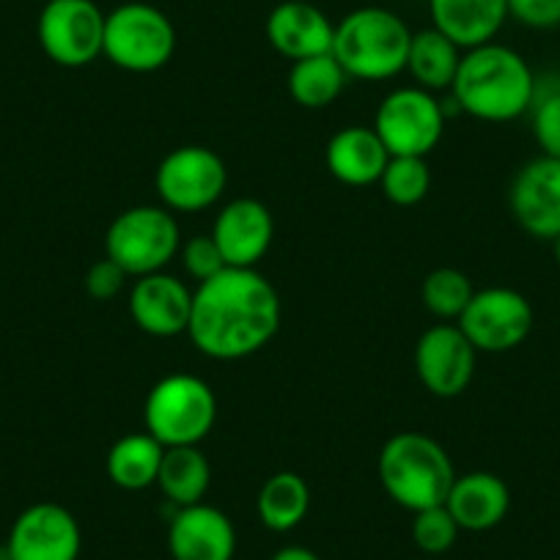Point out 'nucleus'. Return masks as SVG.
Here are the masks:
<instances>
[{
    "mask_svg": "<svg viewBox=\"0 0 560 560\" xmlns=\"http://www.w3.org/2000/svg\"><path fill=\"white\" fill-rule=\"evenodd\" d=\"M280 316L278 292L258 269L225 267L192 292L187 336L207 358L245 360L272 341Z\"/></svg>",
    "mask_w": 560,
    "mask_h": 560,
    "instance_id": "1",
    "label": "nucleus"
},
{
    "mask_svg": "<svg viewBox=\"0 0 560 560\" xmlns=\"http://www.w3.org/2000/svg\"><path fill=\"white\" fill-rule=\"evenodd\" d=\"M536 74L530 63L511 47L489 42L462 52L451 94L459 110L478 121L505 124L525 116L533 105Z\"/></svg>",
    "mask_w": 560,
    "mask_h": 560,
    "instance_id": "2",
    "label": "nucleus"
},
{
    "mask_svg": "<svg viewBox=\"0 0 560 560\" xmlns=\"http://www.w3.org/2000/svg\"><path fill=\"white\" fill-rule=\"evenodd\" d=\"M380 483L393 503L407 511L445 505L456 481L448 451L429 434L398 432L380 451Z\"/></svg>",
    "mask_w": 560,
    "mask_h": 560,
    "instance_id": "3",
    "label": "nucleus"
},
{
    "mask_svg": "<svg viewBox=\"0 0 560 560\" xmlns=\"http://www.w3.org/2000/svg\"><path fill=\"white\" fill-rule=\"evenodd\" d=\"M412 31L396 12L363 7L349 12L336 25L332 56L349 80H390L407 69Z\"/></svg>",
    "mask_w": 560,
    "mask_h": 560,
    "instance_id": "4",
    "label": "nucleus"
},
{
    "mask_svg": "<svg viewBox=\"0 0 560 560\" xmlns=\"http://www.w3.org/2000/svg\"><path fill=\"white\" fill-rule=\"evenodd\" d=\"M143 420L163 448L198 445L214 429L218 398L201 376L171 374L149 390Z\"/></svg>",
    "mask_w": 560,
    "mask_h": 560,
    "instance_id": "5",
    "label": "nucleus"
},
{
    "mask_svg": "<svg viewBox=\"0 0 560 560\" xmlns=\"http://www.w3.org/2000/svg\"><path fill=\"white\" fill-rule=\"evenodd\" d=\"M176 52V28L163 9L152 3H121L105 14L102 56L132 74H152L168 67Z\"/></svg>",
    "mask_w": 560,
    "mask_h": 560,
    "instance_id": "6",
    "label": "nucleus"
},
{
    "mask_svg": "<svg viewBox=\"0 0 560 560\" xmlns=\"http://www.w3.org/2000/svg\"><path fill=\"white\" fill-rule=\"evenodd\" d=\"M182 247V231L171 209L132 207L118 214L105 234L107 258L129 278L165 272Z\"/></svg>",
    "mask_w": 560,
    "mask_h": 560,
    "instance_id": "7",
    "label": "nucleus"
},
{
    "mask_svg": "<svg viewBox=\"0 0 560 560\" xmlns=\"http://www.w3.org/2000/svg\"><path fill=\"white\" fill-rule=\"evenodd\" d=\"M445 113L440 100L427 89L407 85L380 102L374 132L390 158H429L445 132Z\"/></svg>",
    "mask_w": 560,
    "mask_h": 560,
    "instance_id": "8",
    "label": "nucleus"
},
{
    "mask_svg": "<svg viewBox=\"0 0 560 560\" xmlns=\"http://www.w3.org/2000/svg\"><path fill=\"white\" fill-rule=\"evenodd\" d=\"M36 36L45 56L58 67H89L102 56L105 14L94 0H47Z\"/></svg>",
    "mask_w": 560,
    "mask_h": 560,
    "instance_id": "9",
    "label": "nucleus"
},
{
    "mask_svg": "<svg viewBox=\"0 0 560 560\" xmlns=\"http://www.w3.org/2000/svg\"><path fill=\"white\" fill-rule=\"evenodd\" d=\"M533 319V305L525 294L509 287H489L472 294L456 322L476 352L500 354L527 341Z\"/></svg>",
    "mask_w": 560,
    "mask_h": 560,
    "instance_id": "10",
    "label": "nucleus"
},
{
    "mask_svg": "<svg viewBox=\"0 0 560 560\" xmlns=\"http://www.w3.org/2000/svg\"><path fill=\"white\" fill-rule=\"evenodd\" d=\"M225 163L207 147H179L160 163L154 187L171 212H203L223 198Z\"/></svg>",
    "mask_w": 560,
    "mask_h": 560,
    "instance_id": "11",
    "label": "nucleus"
},
{
    "mask_svg": "<svg viewBox=\"0 0 560 560\" xmlns=\"http://www.w3.org/2000/svg\"><path fill=\"white\" fill-rule=\"evenodd\" d=\"M476 347L467 341L459 325H434L418 338L415 371L432 396L456 398L476 376Z\"/></svg>",
    "mask_w": 560,
    "mask_h": 560,
    "instance_id": "12",
    "label": "nucleus"
},
{
    "mask_svg": "<svg viewBox=\"0 0 560 560\" xmlns=\"http://www.w3.org/2000/svg\"><path fill=\"white\" fill-rule=\"evenodd\" d=\"M83 533L72 511L58 503H34L14 520L7 538L9 560H78Z\"/></svg>",
    "mask_w": 560,
    "mask_h": 560,
    "instance_id": "13",
    "label": "nucleus"
},
{
    "mask_svg": "<svg viewBox=\"0 0 560 560\" xmlns=\"http://www.w3.org/2000/svg\"><path fill=\"white\" fill-rule=\"evenodd\" d=\"M509 207L522 231L552 242L560 234V160L541 154L522 165L511 182Z\"/></svg>",
    "mask_w": 560,
    "mask_h": 560,
    "instance_id": "14",
    "label": "nucleus"
},
{
    "mask_svg": "<svg viewBox=\"0 0 560 560\" xmlns=\"http://www.w3.org/2000/svg\"><path fill=\"white\" fill-rule=\"evenodd\" d=\"M129 314L143 332L174 338L187 332L192 314V292L185 280L168 272L143 275L129 292Z\"/></svg>",
    "mask_w": 560,
    "mask_h": 560,
    "instance_id": "15",
    "label": "nucleus"
},
{
    "mask_svg": "<svg viewBox=\"0 0 560 560\" xmlns=\"http://www.w3.org/2000/svg\"><path fill=\"white\" fill-rule=\"evenodd\" d=\"M275 236L272 212L256 198H236L214 218L212 240L225 258V267L256 269L267 256Z\"/></svg>",
    "mask_w": 560,
    "mask_h": 560,
    "instance_id": "16",
    "label": "nucleus"
},
{
    "mask_svg": "<svg viewBox=\"0 0 560 560\" xmlns=\"http://www.w3.org/2000/svg\"><path fill=\"white\" fill-rule=\"evenodd\" d=\"M332 39L336 23L319 7L305 0H283L267 18V42L289 61L332 52Z\"/></svg>",
    "mask_w": 560,
    "mask_h": 560,
    "instance_id": "17",
    "label": "nucleus"
},
{
    "mask_svg": "<svg viewBox=\"0 0 560 560\" xmlns=\"http://www.w3.org/2000/svg\"><path fill=\"white\" fill-rule=\"evenodd\" d=\"M168 549L174 560H234L236 530L214 505H185L168 525Z\"/></svg>",
    "mask_w": 560,
    "mask_h": 560,
    "instance_id": "18",
    "label": "nucleus"
},
{
    "mask_svg": "<svg viewBox=\"0 0 560 560\" xmlns=\"http://www.w3.org/2000/svg\"><path fill=\"white\" fill-rule=\"evenodd\" d=\"M445 509L451 511L459 530H492L505 520L511 509L509 483L487 470L456 476L454 487L445 498Z\"/></svg>",
    "mask_w": 560,
    "mask_h": 560,
    "instance_id": "19",
    "label": "nucleus"
},
{
    "mask_svg": "<svg viewBox=\"0 0 560 560\" xmlns=\"http://www.w3.org/2000/svg\"><path fill=\"white\" fill-rule=\"evenodd\" d=\"M432 28L448 36L459 50L494 42L509 20V0H429Z\"/></svg>",
    "mask_w": 560,
    "mask_h": 560,
    "instance_id": "20",
    "label": "nucleus"
},
{
    "mask_svg": "<svg viewBox=\"0 0 560 560\" xmlns=\"http://www.w3.org/2000/svg\"><path fill=\"white\" fill-rule=\"evenodd\" d=\"M325 160L330 174L341 185L369 187L382 179V171H385L390 154H387L380 135L374 132V127L352 124V127H343L332 135Z\"/></svg>",
    "mask_w": 560,
    "mask_h": 560,
    "instance_id": "21",
    "label": "nucleus"
},
{
    "mask_svg": "<svg viewBox=\"0 0 560 560\" xmlns=\"http://www.w3.org/2000/svg\"><path fill=\"white\" fill-rule=\"evenodd\" d=\"M462 52L454 42L438 28H423L412 34L407 52V69L404 72L412 74L418 89H427L432 94L438 91H451L456 72H459Z\"/></svg>",
    "mask_w": 560,
    "mask_h": 560,
    "instance_id": "22",
    "label": "nucleus"
},
{
    "mask_svg": "<svg viewBox=\"0 0 560 560\" xmlns=\"http://www.w3.org/2000/svg\"><path fill=\"white\" fill-rule=\"evenodd\" d=\"M165 448L149 432L124 434L107 454V476L118 489L140 492L158 483Z\"/></svg>",
    "mask_w": 560,
    "mask_h": 560,
    "instance_id": "23",
    "label": "nucleus"
},
{
    "mask_svg": "<svg viewBox=\"0 0 560 560\" xmlns=\"http://www.w3.org/2000/svg\"><path fill=\"white\" fill-rule=\"evenodd\" d=\"M311 489L303 476L292 470H280L264 481L258 489L256 511L264 527L275 533H289L308 516Z\"/></svg>",
    "mask_w": 560,
    "mask_h": 560,
    "instance_id": "24",
    "label": "nucleus"
},
{
    "mask_svg": "<svg viewBox=\"0 0 560 560\" xmlns=\"http://www.w3.org/2000/svg\"><path fill=\"white\" fill-rule=\"evenodd\" d=\"M212 483V467L198 445H179V448H165L163 465H160L158 487L174 505L201 503L203 494Z\"/></svg>",
    "mask_w": 560,
    "mask_h": 560,
    "instance_id": "25",
    "label": "nucleus"
},
{
    "mask_svg": "<svg viewBox=\"0 0 560 560\" xmlns=\"http://www.w3.org/2000/svg\"><path fill=\"white\" fill-rule=\"evenodd\" d=\"M347 80L349 74L343 72L336 56L325 52V56L303 58V61L292 63V72H289V94H292V100L300 107L322 110V107H330L341 96Z\"/></svg>",
    "mask_w": 560,
    "mask_h": 560,
    "instance_id": "26",
    "label": "nucleus"
},
{
    "mask_svg": "<svg viewBox=\"0 0 560 560\" xmlns=\"http://www.w3.org/2000/svg\"><path fill=\"white\" fill-rule=\"evenodd\" d=\"M472 294H476V289H472L470 278L454 267L432 269L427 280H423V289H420V298H423L429 314L445 322L459 319L462 311L472 300Z\"/></svg>",
    "mask_w": 560,
    "mask_h": 560,
    "instance_id": "27",
    "label": "nucleus"
},
{
    "mask_svg": "<svg viewBox=\"0 0 560 560\" xmlns=\"http://www.w3.org/2000/svg\"><path fill=\"white\" fill-rule=\"evenodd\" d=\"M382 192L396 207H415L432 190V171L427 158H390L382 171Z\"/></svg>",
    "mask_w": 560,
    "mask_h": 560,
    "instance_id": "28",
    "label": "nucleus"
},
{
    "mask_svg": "<svg viewBox=\"0 0 560 560\" xmlns=\"http://www.w3.org/2000/svg\"><path fill=\"white\" fill-rule=\"evenodd\" d=\"M533 138L547 158L560 160V80H538L530 105Z\"/></svg>",
    "mask_w": 560,
    "mask_h": 560,
    "instance_id": "29",
    "label": "nucleus"
},
{
    "mask_svg": "<svg viewBox=\"0 0 560 560\" xmlns=\"http://www.w3.org/2000/svg\"><path fill=\"white\" fill-rule=\"evenodd\" d=\"M456 536H459V525H456V520L445 505L415 511L412 538L418 549L429 555H443L454 547Z\"/></svg>",
    "mask_w": 560,
    "mask_h": 560,
    "instance_id": "30",
    "label": "nucleus"
},
{
    "mask_svg": "<svg viewBox=\"0 0 560 560\" xmlns=\"http://www.w3.org/2000/svg\"><path fill=\"white\" fill-rule=\"evenodd\" d=\"M179 253L185 272L190 275L192 280H198V283L214 278V275L225 269V258L223 253H220V247L214 245L212 234L192 236V240H187L185 245L179 247Z\"/></svg>",
    "mask_w": 560,
    "mask_h": 560,
    "instance_id": "31",
    "label": "nucleus"
},
{
    "mask_svg": "<svg viewBox=\"0 0 560 560\" xmlns=\"http://www.w3.org/2000/svg\"><path fill=\"white\" fill-rule=\"evenodd\" d=\"M509 18L533 31L560 28V0H509Z\"/></svg>",
    "mask_w": 560,
    "mask_h": 560,
    "instance_id": "32",
    "label": "nucleus"
},
{
    "mask_svg": "<svg viewBox=\"0 0 560 560\" xmlns=\"http://www.w3.org/2000/svg\"><path fill=\"white\" fill-rule=\"evenodd\" d=\"M127 278L129 275L124 272L121 267H118L113 258H102V261H96L94 267L89 269V275H85V289H89V294L94 300H113L118 298V294L124 292V287H127Z\"/></svg>",
    "mask_w": 560,
    "mask_h": 560,
    "instance_id": "33",
    "label": "nucleus"
},
{
    "mask_svg": "<svg viewBox=\"0 0 560 560\" xmlns=\"http://www.w3.org/2000/svg\"><path fill=\"white\" fill-rule=\"evenodd\" d=\"M269 560H322V558L308 547H283L278 549Z\"/></svg>",
    "mask_w": 560,
    "mask_h": 560,
    "instance_id": "34",
    "label": "nucleus"
},
{
    "mask_svg": "<svg viewBox=\"0 0 560 560\" xmlns=\"http://www.w3.org/2000/svg\"><path fill=\"white\" fill-rule=\"evenodd\" d=\"M552 253H555V261H558V267H560V234L552 240Z\"/></svg>",
    "mask_w": 560,
    "mask_h": 560,
    "instance_id": "35",
    "label": "nucleus"
}]
</instances>
